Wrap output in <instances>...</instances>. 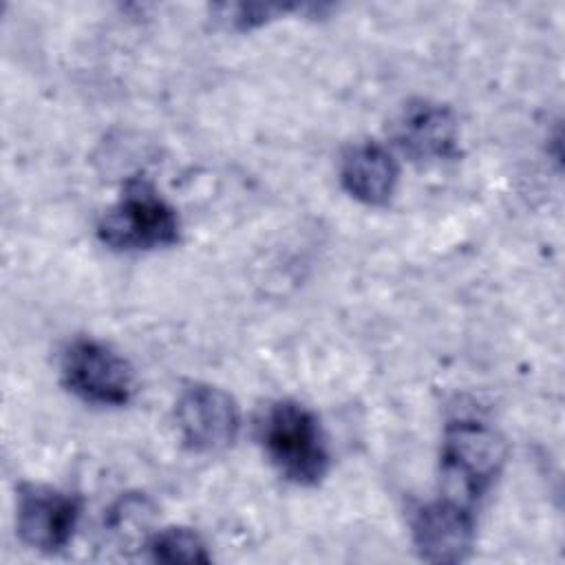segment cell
I'll return each mask as SVG.
<instances>
[{"instance_id": "cell-1", "label": "cell", "mask_w": 565, "mask_h": 565, "mask_svg": "<svg viewBox=\"0 0 565 565\" xmlns=\"http://www.w3.org/2000/svg\"><path fill=\"white\" fill-rule=\"evenodd\" d=\"M505 441L481 419L455 417L441 437V497L475 508L505 463Z\"/></svg>"}, {"instance_id": "cell-9", "label": "cell", "mask_w": 565, "mask_h": 565, "mask_svg": "<svg viewBox=\"0 0 565 565\" xmlns=\"http://www.w3.org/2000/svg\"><path fill=\"white\" fill-rule=\"evenodd\" d=\"M399 181V166L393 152L377 141L353 143L340 161V183L355 201L382 207L386 205Z\"/></svg>"}, {"instance_id": "cell-4", "label": "cell", "mask_w": 565, "mask_h": 565, "mask_svg": "<svg viewBox=\"0 0 565 565\" xmlns=\"http://www.w3.org/2000/svg\"><path fill=\"white\" fill-rule=\"evenodd\" d=\"M62 382L86 404L124 406L135 395V371L108 344L77 338L62 353Z\"/></svg>"}, {"instance_id": "cell-7", "label": "cell", "mask_w": 565, "mask_h": 565, "mask_svg": "<svg viewBox=\"0 0 565 565\" xmlns=\"http://www.w3.org/2000/svg\"><path fill=\"white\" fill-rule=\"evenodd\" d=\"M411 536L419 558L428 563H459L472 552L477 519L472 508L439 497L415 510Z\"/></svg>"}, {"instance_id": "cell-2", "label": "cell", "mask_w": 565, "mask_h": 565, "mask_svg": "<svg viewBox=\"0 0 565 565\" xmlns=\"http://www.w3.org/2000/svg\"><path fill=\"white\" fill-rule=\"evenodd\" d=\"M258 439L271 466L296 486H316L329 470V448L318 417L294 399L267 406Z\"/></svg>"}, {"instance_id": "cell-6", "label": "cell", "mask_w": 565, "mask_h": 565, "mask_svg": "<svg viewBox=\"0 0 565 565\" xmlns=\"http://www.w3.org/2000/svg\"><path fill=\"white\" fill-rule=\"evenodd\" d=\"M82 501L75 494L46 486H22L15 505V532L20 541L38 552L64 550L79 523Z\"/></svg>"}, {"instance_id": "cell-8", "label": "cell", "mask_w": 565, "mask_h": 565, "mask_svg": "<svg viewBox=\"0 0 565 565\" xmlns=\"http://www.w3.org/2000/svg\"><path fill=\"white\" fill-rule=\"evenodd\" d=\"M395 146L413 161H446L459 154V121L437 102L408 104L395 124Z\"/></svg>"}, {"instance_id": "cell-10", "label": "cell", "mask_w": 565, "mask_h": 565, "mask_svg": "<svg viewBox=\"0 0 565 565\" xmlns=\"http://www.w3.org/2000/svg\"><path fill=\"white\" fill-rule=\"evenodd\" d=\"M146 550L150 558L159 563H207L212 558L203 539L194 530L181 525L154 532L148 539Z\"/></svg>"}, {"instance_id": "cell-11", "label": "cell", "mask_w": 565, "mask_h": 565, "mask_svg": "<svg viewBox=\"0 0 565 565\" xmlns=\"http://www.w3.org/2000/svg\"><path fill=\"white\" fill-rule=\"evenodd\" d=\"M221 9L225 11V15H221V18H227L241 31L260 26L267 20L289 11L285 7H269V4H265V7L263 4H223Z\"/></svg>"}, {"instance_id": "cell-5", "label": "cell", "mask_w": 565, "mask_h": 565, "mask_svg": "<svg viewBox=\"0 0 565 565\" xmlns=\"http://www.w3.org/2000/svg\"><path fill=\"white\" fill-rule=\"evenodd\" d=\"M174 422L181 441L192 452H221L238 437L241 411L227 391L192 384L174 404Z\"/></svg>"}, {"instance_id": "cell-3", "label": "cell", "mask_w": 565, "mask_h": 565, "mask_svg": "<svg viewBox=\"0 0 565 565\" xmlns=\"http://www.w3.org/2000/svg\"><path fill=\"white\" fill-rule=\"evenodd\" d=\"M179 232L177 210L141 177L126 181L115 205L97 223V238L115 252L172 247L179 243Z\"/></svg>"}]
</instances>
